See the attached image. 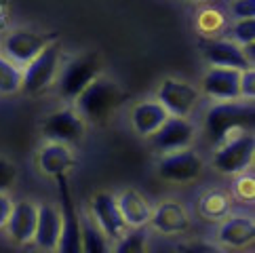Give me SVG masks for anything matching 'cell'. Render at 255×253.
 Segmentation results:
<instances>
[{
    "label": "cell",
    "mask_w": 255,
    "mask_h": 253,
    "mask_svg": "<svg viewBox=\"0 0 255 253\" xmlns=\"http://www.w3.org/2000/svg\"><path fill=\"white\" fill-rule=\"evenodd\" d=\"M53 36H44L38 32H30V30H15L4 38L2 42V51L4 55L15 61L17 66H25L28 61H32L38 53L51 42Z\"/></svg>",
    "instance_id": "10"
},
{
    "label": "cell",
    "mask_w": 255,
    "mask_h": 253,
    "mask_svg": "<svg viewBox=\"0 0 255 253\" xmlns=\"http://www.w3.org/2000/svg\"><path fill=\"white\" fill-rule=\"evenodd\" d=\"M205 59L217 68H234V70H247L251 68V57L241 49L234 40H203L200 42Z\"/></svg>",
    "instance_id": "12"
},
{
    "label": "cell",
    "mask_w": 255,
    "mask_h": 253,
    "mask_svg": "<svg viewBox=\"0 0 255 253\" xmlns=\"http://www.w3.org/2000/svg\"><path fill=\"white\" fill-rule=\"evenodd\" d=\"M108 239L104 230L99 226H93V224H83L80 222V247L89 253H102V251H108L110 245H108Z\"/></svg>",
    "instance_id": "23"
},
{
    "label": "cell",
    "mask_w": 255,
    "mask_h": 253,
    "mask_svg": "<svg viewBox=\"0 0 255 253\" xmlns=\"http://www.w3.org/2000/svg\"><path fill=\"white\" fill-rule=\"evenodd\" d=\"M118 209H121V215L127 226L131 228H141V226L150 224L152 218V207L148 205V201L135 190H125V192L118 194L116 198Z\"/></svg>",
    "instance_id": "19"
},
{
    "label": "cell",
    "mask_w": 255,
    "mask_h": 253,
    "mask_svg": "<svg viewBox=\"0 0 255 253\" xmlns=\"http://www.w3.org/2000/svg\"><path fill=\"white\" fill-rule=\"evenodd\" d=\"M194 135L196 126L188 121V116H169L150 137L152 146L165 154V152L190 148V143L194 141Z\"/></svg>",
    "instance_id": "7"
},
{
    "label": "cell",
    "mask_w": 255,
    "mask_h": 253,
    "mask_svg": "<svg viewBox=\"0 0 255 253\" xmlns=\"http://www.w3.org/2000/svg\"><path fill=\"white\" fill-rule=\"evenodd\" d=\"M145 239H148V234H145L143 226L141 228H133L129 234H123V237L118 239L116 251H121V253H139V251L145 249Z\"/></svg>",
    "instance_id": "25"
},
{
    "label": "cell",
    "mask_w": 255,
    "mask_h": 253,
    "mask_svg": "<svg viewBox=\"0 0 255 253\" xmlns=\"http://www.w3.org/2000/svg\"><path fill=\"white\" fill-rule=\"evenodd\" d=\"M36 220H38V207L34 203L21 201V203L13 205L11 215H8V220H6V228L17 245H23V243L34 239Z\"/></svg>",
    "instance_id": "16"
},
{
    "label": "cell",
    "mask_w": 255,
    "mask_h": 253,
    "mask_svg": "<svg viewBox=\"0 0 255 253\" xmlns=\"http://www.w3.org/2000/svg\"><path fill=\"white\" fill-rule=\"evenodd\" d=\"M190 2H203V0H190Z\"/></svg>",
    "instance_id": "32"
},
{
    "label": "cell",
    "mask_w": 255,
    "mask_h": 253,
    "mask_svg": "<svg viewBox=\"0 0 255 253\" xmlns=\"http://www.w3.org/2000/svg\"><path fill=\"white\" fill-rule=\"evenodd\" d=\"M203 91L217 102L241 99V72L234 68L213 66L203 78Z\"/></svg>",
    "instance_id": "14"
},
{
    "label": "cell",
    "mask_w": 255,
    "mask_h": 253,
    "mask_svg": "<svg viewBox=\"0 0 255 253\" xmlns=\"http://www.w3.org/2000/svg\"><path fill=\"white\" fill-rule=\"evenodd\" d=\"M40 249H59L61 241V213L53 205L38 207V220H36V232L32 239Z\"/></svg>",
    "instance_id": "15"
},
{
    "label": "cell",
    "mask_w": 255,
    "mask_h": 253,
    "mask_svg": "<svg viewBox=\"0 0 255 253\" xmlns=\"http://www.w3.org/2000/svg\"><path fill=\"white\" fill-rule=\"evenodd\" d=\"M11 209H13L11 198L2 192L0 194V228H4L6 226V220H8V215H11Z\"/></svg>",
    "instance_id": "30"
},
{
    "label": "cell",
    "mask_w": 255,
    "mask_h": 253,
    "mask_svg": "<svg viewBox=\"0 0 255 253\" xmlns=\"http://www.w3.org/2000/svg\"><path fill=\"white\" fill-rule=\"evenodd\" d=\"M91 213H93V220L110 241H118L125 234L127 224L121 215V209H118L116 196L108 192L95 194L93 203H91Z\"/></svg>",
    "instance_id": "13"
},
{
    "label": "cell",
    "mask_w": 255,
    "mask_h": 253,
    "mask_svg": "<svg viewBox=\"0 0 255 253\" xmlns=\"http://www.w3.org/2000/svg\"><path fill=\"white\" fill-rule=\"evenodd\" d=\"M61 59V51L57 44H47L38 55L32 61L25 63L23 68V78H21V89L25 93H38L47 87L57 74Z\"/></svg>",
    "instance_id": "5"
},
{
    "label": "cell",
    "mask_w": 255,
    "mask_h": 253,
    "mask_svg": "<svg viewBox=\"0 0 255 253\" xmlns=\"http://www.w3.org/2000/svg\"><path fill=\"white\" fill-rule=\"evenodd\" d=\"M158 102L171 116H190L198 104V91L184 80L167 78L158 89Z\"/></svg>",
    "instance_id": "11"
},
{
    "label": "cell",
    "mask_w": 255,
    "mask_h": 253,
    "mask_svg": "<svg viewBox=\"0 0 255 253\" xmlns=\"http://www.w3.org/2000/svg\"><path fill=\"white\" fill-rule=\"evenodd\" d=\"M150 222L154 226V230H158L162 234H181L184 230H188V226H190L188 211L175 201L160 203L156 209L152 211Z\"/></svg>",
    "instance_id": "17"
},
{
    "label": "cell",
    "mask_w": 255,
    "mask_h": 253,
    "mask_svg": "<svg viewBox=\"0 0 255 253\" xmlns=\"http://www.w3.org/2000/svg\"><path fill=\"white\" fill-rule=\"evenodd\" d=\"M253 237L255 226L253 220L247 215H232L217 230V241L224 243L226 247H245L253 241Z\"/></svg>",
    "instance_id": "21"
},
{
    "label": "cell",
    "mask_w": 255,
    "mask_h": 253,
    "mask_svg": "<svg viewBox=\"0 0 255 253\" xmlns=\"http://www.w3.org/2000/svg\"><path fill=\"white\" fill-rule=\"evenodd\" d=\"M200 173H203V158L190 148L165 152L158 162V175L167 182L186 184L196 179Z\"/></svg>",
    "instance_id": "6"
},
{
    "label": "cell",
    "mask_w": 255,
    "mask_h": 253,
    "mask_svg": "<svg viewBox=\"0 0 255 253\" xmlns=\"http://www.w3.org/2000/svg\"><path fill=\"white\" fill-rule=\"evenodd\" d=\"M102 70V57L97 53H83V55L74 57L66 68H63L59 76V93L66 99H76L80 91L91 85L99 76Z\"/></svg>",
    "instance_id": "4"
},
{
    "label": "cell",
    "mask_w": 255,
    "mask_h": 253,
    "mask_svg": "<svg viewBox=\"0 0 255 253\" xmlns=\"http://www.w3.org/2000/svg\"><path fill=\"white\" fill-rule=\"evenodd\" d=\"M21 78H23V68H19L6 55H0V93L11 95L15 91H19Z\"/></svg>",
    "instance_id": "22"
},
{
    "label": "cell",
    "mask_w": 255,
    "mask_h": 253,
    "mask_svg": "<svg viewBox=\"0 0 255 253\" xmlns=\"http://www.w3.org/2000/svg\"><path fill=\"white\" fill-rule=\"evenodd\" d=\"M44 137L49 141H59V143H76L83 139L85 135V121L76 110H70V108H63V110L53 112L47 123L42 126Z\"/></svg>",
    "instance_id": "9"
},
{
    "label": "cell",
    "mask_w": 255,
    "mask_h": 253,
    "mask_svg": "<svg viewBox=\"0 0 255 253\" xmlns=\"http://www.w3.org/2000/svg\"><path fill=\"white\" fill-rule=\"evenodd\" d=\"M253 150H255L253 135L247 129L236 131L230 137H226L222 141V146L215 150L213 167L226 175H241L251 167Z\"/></svg>",
    "instance_id": "3"
},
{
    "label": "cell",
    "mask_w": 255,
    "mask_h": 253,
    "mask_svg": "<svg viewBox=\"0 0 255 253\" xmlns=\"http://www.w3.org/2000/svg\"><path fill=\"white\" fill-rule=\"evenodd\" d=\"M228 198L222 194V192H209L200 198V211L203 215H207L209 220H220L228 213Z\"/></svg>",
    "instance_id": "24"
},
{
    "label": "cell",
    "mask_w": 255,
    "mask_h": 253,
    "mask_svg": "<svg viewBox=\"0 0 255 253\" xmlns=\"http://www.w3.org/2000/svg\"><path fill=\"white\" fill-rule=\"evenodd\" d=\"M38 167L42 173L49 177L66 175L68 171L74 167V154H72V150L66 143L49 141L38 154Z\"/></svg>",
    "instance_id": "18"
},
{
    "label": "cell",
    "mask_w": 255,
    "mask_h": 253,
    "mask_svg": "<svg viewBox=\"0 0 255 253\" xmlns=\"http://www.w3.org/2000/svg\"><path fill=\"white\" fill-rule=\"evenodd\" d=\"M253 104L249 99L245 102H236V99H228V102L215 104L211 110L207 112V135L213 143H222L226 137H230L236 131H245L253 125Z\"/></svg>",
    "instance_id": "2"
},
{
    "label": "cell",
    "mask_w": 255,
    "mask_h": 253,
    "mask_svg": "<svg viewBox=\"0 0 255 253\" xmlns=\"http://www.w3.org/2000/svg\"><path fill=\"white\" fill-rule=\"evenodd\" d=\"M230 36L236 44H245L249 47L255 38V21L253 17H245V19H236V23L232 25L230 30Z\"/></svg>",
    "instance_id": "26"
},
{
    "label": "cell",
    "mask_w": 255,
    "mask_h": 253,
    "mask_svg": "<svg viewBox=\"0 0 255 253\" xmlns=\"http://www.w3.org/2000/svg\"><path fill=\"white\" fill-rule=\"evenodd\" d=\"M169 116L171 114L165 110V106H162L160 102H141V104H137L133 108L131 123H133V129L139 135L150 137V135L169 119Z\"/></svg>",
    "instance_id": "20"
},
{
    "label": "cell",
    "mask_w": 255,
    "mask_h": 253,
    "mask_svg": "<svg viewBox=\"0 0 255 253\" xmlns=\"http://www.w3.org/2000/svg\"><path fill=\"white\" fill-rule=\"evenodd\" d=\"M59 184V201H61V241L59 249L66 253H76L83 251L80 247V218L76 211V205L72 201V192L68 188L66 175L55 177Z\"/></svg>",
    "instance_id": "8"
},
{
    "label": "cell",
    "mask_w": 255,
    "mask_h": 253,
    "mask_svg": "<svg viewBox=\"0 0 255 253\" xmlns=\"http://www.w3.org/2000/svg\"><path fill=\"white\" fill-rule=\"evenodd\" d=\"M253 93H255V74L251 68H247L241 72V97L251 99Z\"/></svg>",
    "instance_id": "28"
},
{
    "label": "cell",
    "mask_w": 255,
    "mask_h": 253,
    "mask_svg": "<svg viewBox=\"0 0 255 253\" xmlns=\"http://www.w3.org/2000/svg\"><path fill=\"white\" fill-rule=\"evenodd\" d=\"M123 104V91L110 78H95L76 97V112L89 123H106Z\"/></svg>",
    "instance_id": "1"
},
{
    "label": "cell",
    "mask_w": 255,
    "mask_h": 253,
    "mask_svg": "<svg viewBox=\"0 0 255 253\" xmlns=\"http://www.w3.org/2000/svg\"><path fill=\"white\" fill-rule=\"evenodd\" d=\"M232 15L236 19H245V17L255 15V0H234L232 2Z\"/></svg>",
    "instance_id": "29"
},
{
    "label": "cell",
    "mask_w": 255,
    "mask_h": 253,
    "mask_svg": "<svg viewBox=\"0 0 255 253\" xmlns=\"http://www.w3.org/2000/svg\"><path fill=\"white\" fill-rule=\"evenodd\" d=\"M253 179H249V177H245V179H241L239 182V186H241V192H243V196L245 198H251L253 196Z\"/></svg>",
    "instance_id": "31"
},
{
    "label": "cell",
    "mask_w": 255,
    "mask_h": 253,
    "mask_svg": "<svg viewBox=\"0 0 255 253\" xmlns=\"http://www.w3.org/2000/svg\"><path fill=\"white\" fill-rule=\"evenodd\" d=\"M17 182V169L11 160L0 158V194L11 190L13 184Z\"/></svg>",
    "instance_id": "27"
}]
</instances>
